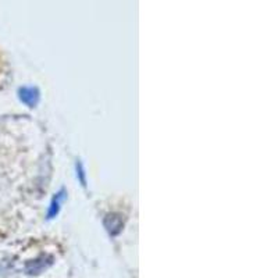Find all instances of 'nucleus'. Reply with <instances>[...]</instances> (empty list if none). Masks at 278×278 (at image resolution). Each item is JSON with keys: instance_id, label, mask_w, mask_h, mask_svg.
Returning a JSON list of instances; mask_svg holds the SVG:
<instances>
[{"instance_id": "1", "label": "nucleus", "mask_w": 278, "mask_h": 278, "mask_svg": "<svg viewBox=\"0 0 278 278\" xmlns=\"http://www.w3.org/2000/svg\"><path fill=\"white\" fill-rule=\"evenodd\" d=\"M19 98L28 107H35L39 102V91H38V88L32 87L20 88Z\"/></svg>"}, {"instance_id": "2", "label": "nucleus", "mask_w": 278, "mask_h": 278, "mask_svg": "<svg viewBox=\"0 0 278 278\" xmlns=\"http://www.w3.org/2000/svg\"><path fill=\"white\" fill-rule=\"evenodd\" d=\"M105 227L107 229V232L111 235V236H116L121 232L123 229V220L118 214H109V216L105 218Z\"/></svg>"}, {"instance_id": "3", "label": "nucleus", "mask_w": 278, "mask_h": 278, "mask_svg": "<svg viewBox=\"0 0 278 278\" xmlns=\"http://www.w3.org/2000/svg\"><path fill=\"white\" fill-rule=\"evenodd\" d=\"M64 198H66V191H64V189H62L59 193H56V196L53 198V200H52V203H50L49 213H48V218H49V220L57 216V213L60 210V203H62V200Z\"/></svg>"}, {"instance_id": "4", "label": "nucleus", "mask_w": 278, "mask_h": 278, "mask_svg": "<svg viewBox=\"0 0 278 278\" xmlns=\"http://www.w3.org/2000/svg\"><path fill=\"white\" fill-rule=\"evenodd\" d=\"M77 175H78V178H80L81 184L85 186L87 185V179H85V171H84V168H82V164H81L80 161L77 163Z\"/></svg>"}]
</instances>
